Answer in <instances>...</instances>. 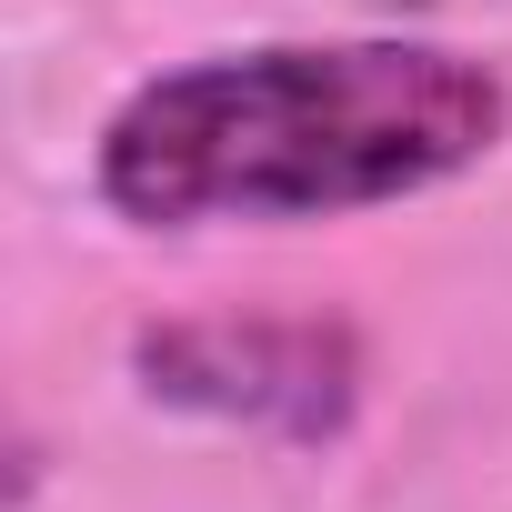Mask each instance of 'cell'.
Here are the masks:
<instances>
[{"label": "cell", "mask_w": 512, "mask_h": 512, "mask_svg": "<svg viewBox=\"0 0 512 512\" xmlns=\"http://www.w3.org/2000/svg\"><path fill=\"white\" fill-rule=\"evenodd\" d=\"M131 362L151 402L262 422L292 442H332L362 402V352L342 322H171V332H141Z\"/></svg>", "instance_id": "7a4b0ae2"}, {"label": "cell", "mask_w": 512, "mask_h": 512, "mask_svg": "<svg viewBox=\"0 0 512 512\" xmlns=\"http://www.w3.org/2000/svg\"><path fill=\"white\" fill-rule=\"evenodd\" d=\"M512 131V81L442 41H262L141 81L91 191L131 231H272L422 201L482 171Z\"/></svg>", "instance_id": "6da1fadb"}]
</instances>
